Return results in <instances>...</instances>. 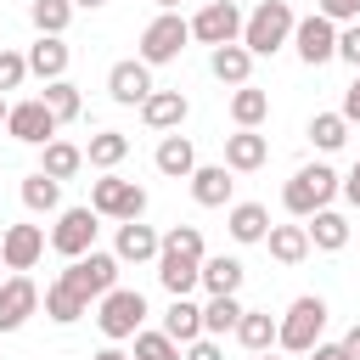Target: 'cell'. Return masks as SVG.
Listing matches in <instances>:
<instances>
[{
  "label": "cell",
  "mask_w": 360,
  "mask_h": 360,
  "mask_svg": "<svg viewBox=\"0 0 360 360\" xmlns=\"http://www.w3.org/2000/svg\"><path fill=\"white\" fill-rule=\"evenodd\" d=\"M129 158V135L124 129H101V135H90V146H84V163H96V169H118Z\"/></svg>",
  "instance_id": "32"
},
{
  "label": "cell",
  "mask_w": 360,
  "mask_h": 360,
  "mask_svg": "<svg viewBox=\"0 0 360 360\" xmlns=\"http://www.w3.org/2000/svg\"><path fill=\"white\" fill-rule=\"evenodd\" d=\"M231 118H236V129H259V124L270 118V96H264L259 84H236V96H231Z\"/></svg>",
  "instance_id": "29"
},
{
  "label": "cell",
  "mask_w": 360,
  "mask_h": 360,
  "mask_svg": "<svg viewBox=\"0 0 360 360\" xmlns=\"http://www.w3.org/2000/svg\"><path fill=\"white\" fill-rule=\"evenodd\" d=\"M73 6H84V11H96V6H107V0H73Z\"/></svg>",
  "instance_id": "49"
},
{
  "label": "cell",
  "mask_w": 360,
  "mask_h": 360,
  "mask_svg": "<svg viewBox=\"0 0 360 360\" xmlns=\"http://www.w3.org/2000/svg\"><path fill=\"white\" fill-rule=\"evenodd\" d=\"M6 129H11L22 146H45V141H56V118L45 112L39 96H34V101H17V107L6 112Z\"/></svg>",
  "instance_id": "13"
},
{
  "label": "cell",
  "mask_w": 360,
  "mask_h": 360,
  "mask_svg": "<svg viewBox=\"0 0 360 360\" xmlns=\"http://www.w3.org/2000/svg\"><path fill=\"white\" fill-rule=\"evenodd\" d=\"M90 208H96V219H141L146 214V191L135 186V180H118V174H101L96 186H90Z\"/></svg>",
  "instance_id": "6"
},
{
  "label": "cell",
  "mask_w": 360,
  "mask_h": 360,
  "mask_svg": "<svg viewBox=\"0 0 360 360\" xmlns=\"http://www.w3.org/2000/svg\"><path fill=\"white\" fill-rule=\"evenodd\" d=\"M96 208L84 202V208H62L56 214V225H51V248L62 253V259H84L90 248H96Z\"/></svg>",
  "instance_id": "8"
},
{
  "label": "cell",
  "mask_w": 360,
  "mask_h": 360,
  "mask_svg": "<svg viewBox=\"0 0 360 360\" xmlns=\"http://www.w3.org/2000/svg\"><path fill=\"white\" fill-rule=\"evenodd\" d=\"M321 326H326V298H321V292H304V298H292L287 315L276 321V349L309 354V349L321 343Z\"/></svg>",
  "instance_id": "2"
},
{
  "label": "cell",
  "mask_w": 360,
  "mask_h": 360,
  "mask_svg": "<svg viewBox=\"0 0 360 360\" xmlns=\"http://www.w3.org/2000/svg\"><path fill=\"white\" fill-rule=\"evenodd\" d=\"M163 248H169V253H186V259H197V264L208 259V248H202V231H197V225H174V231L163 236Z\"/></svg>",
  "instance_id": "39"
},
{
  "label": "cell",
  "mask_w": 360,
  "mask_h": 360,
  "mask_svg": "<svg viewBox=\"0 0 360 360\" xmlns=\"http://www.w3.org/2000/svg\"><path fill=\"white\" fill-rule=\"evenodd\" d=\"M292 22H298V17H292L287 0H259V6L242 17V39H236V45H242L248 56H276L281 45H292Z\"/></svg>",
  "instance_id": "1"
},
{
  "label": "cell",
  "mask_w": 360,
  "mask_h": 360,
  "mask_svg": "<svg viewBox=\"0 0 360 360\" xmlns=\"http://www.w3.org/2000/svg\"><path fill=\"white\" fill-rule=\"evenodd\" d=\"M332 197H338V174H332L326 163H304V169L281 186V202H287V214H298V219L321 214Z\"/></svg>",
  "instance_id": "3"
},
{
  "label": "cell",
  "mask_w": 360,
  "mask_h": 360,
  "mask_svg": "<svg viewBox=\"0 0 360 360\" xmlns=\"http://www.w3.org/2000/svg\"><path fill=\"white\" fill-rule=\"evenodd\" d=\"M197 270H202L197 259L158 248V281H163V292H169V298H191V287H197Z\"/></svg>",
  "instance_id": "21"
},
{
  "label": "cell",
  "mask_w": 360,
  "mask_h": 360,
  "mask_svg": "<svg viewBox=\"0 0 360 360\" xmlns=\"http://www.w3.org/2000/svg\"><path fill=\"white\" fill-rule=\"evenodd\" d=\"M101 309H96V326H101V338L107 343H124V338H135L141 332V321H146V298L135 292V287H112L107 298H96Z\"/></svg>",
  "instance_id": "5"
},
{
  "label": "cell",
  "mask_w": 360,
  "mask_h": 360,
  "mask_svg": "<svg viewBox=\"0 0 360 360\" xmlns=\"http://www.w3.org/2000/svg\"><path fill=\"white\" fill-rule=\"evenodd\" d=\"M186 360H225V354H219L214 338H197V343H186Z\"/></svg>",
  "instance_id": "43"
},
{
  "label": "cell",
  "mask_w": 360,
  "mask_h": 360,
  "mask_svg": "<svg viewBox=\"0 0 360 360\" xmlns=\"http://www.w3.org/2000/svg\"><path fill=\"white\" fill-rule=\"evenodd\" d=\"M309 141H315L321 152H338V146L349 141V124H343V112H315V118H309Z\"/></svg>",
  "instance_id": "37"
},
{
  "label": "cell",
  "mask_w": 360,
  "mask_h": 360,
  "mask_svg": "<svg viewBox=\"0 0 360 360\" xmlns=\"http://www.w3.org/2000/svg\"><path fill=\"white\" fill-rule=\"evenodd\" d=\"M39 101H45V112H51L56 124H73V118L84 112V96H79V84H68V79H51Z\"/></svg>",
  "instance_id": "31"
},
{
  "label": "cell",
  "mask_w": 360,
  "mask_h": 360,
  "mask_svg": "<svg viewBox=\"0 0 360 360\" xmlns=\"http://www.w3.org/2000/svg\"><path fill=\"white\" fill-rule=\"evenodd\" d=\"M338 56L360 73V22H349V28H338Z\"/></svg>",
  "instance_id": "42"
},
{
  "label": "cell",
  "mask_w": 360,
  "mask_h": 360,
  "mask_svg": "<svg viewBox=\"0 0 360 360\" xmlns=\"http://www.w3.org/2000/svg\"><path fill=\"white\" fill-rule=\"evenodd\" d=\"M292 51H298V62H304V68L332 62V56H338V22H326L321 11L298 17V22H292Z\"/></svg>",
  "instance_id": "10"
},
{
  "label": "cell",
  "mask_w": 360,
  "mask_h": 360,
  "mask_svg": "<svg viewBox=\"0 0 360 360\" xmlns=\"http://www.w3.org/2000/svg\"><path fill=\"white\" fill-rule=\"evenodd\" d=\"M236 343L253 349V354H264V349L276 343V315H270V309H242V321H236Z\"/></svg>",
  "instance_id": "30"
},
{
  "label": "cell",
  "mask_w": 360,
  "mask_h": 360,
  "mask_svg": "<svg viewBox=\"0 0 360 360\" xmlns=\"http://www.w3.org/2000/svg\"><path fill=\"white\" fill-rule=\"evenodd\" d=\"M225 225H231V242H264V231H270V208H264V202H231Z\"/></svg>",
  "instance_id": "24"
},
{
  "label": "cell",
  "mask_w": 360,
  "mask_h": 360,
  "mask_svg": "<svg viewBox=\"0 0 360 360\" xmlns=\"http://www.w3.org/2000/svg\"><path fill=\"white\" fill-rule=\"evenodd\" d=\"M304 236H309V248H321V253H338V248L349 242V219H343L338 208H321V214H309Z\"/></svg>",
  "instance_id": "25"
},
{
  "label": "cell",
  "mask_w": 360,
  "mask_h": 360,
  "mask_svg": "<svg viewBox=\"0 0 360 360\" xmlns=\"http://www.w3.org/2000/svg\"><path fill=\"white\" fill-rule=\"evenodd\" d=\"M6 112H11V107H6V96H0V124H6Z\"/></svg>",
  "instance_id": "50"
},
{
  "label": "cell",
  "mask_w": 360,
  "mask_h": 360,
  "mask_svg": "<svg viewBox=\"0 0 360 360\" xmlns=\"http://www.w3.org/2000/svg\"><path fill=\"white\" fill-rule=\"evenodd\" d=\"M56 281H62L68 292H79L84 304H90V298H107V292L118 287V259L101 253V248H90L84 259H68V270H62Z\"/></svg>",
  "instance_id": "4"
},
{
  "label": "cell",
  "mask_w": 360,
  "mask_h": 360,
  "mask_svg": "<svg viewBox=\"0 0 360 360\" xmlns=\"http://www.w3.org/2000/svg\"><path fill=\"white\" fill-rule=\"evenodd\" d=\"M163 338H174V343H197V338H202V309H197L191 298H174V304L163 309Z\"/></svg>",
  "instance_id": "27"
},
{
  "label": "cell",
  "mask_w": 360,
  "mask_h": 360,
  "mask_svg": "<svg viewBox=\"0 0 360 360\" xmlns=\"http://www.w3.org/2000/svg\"><path fill=\"white\" fill-rule=\"evenodd\" d=\"M22 79H28V56H22V51H0V96L17 90Z\"/></svg>",
  "instance_id": "40"
},
{
  "label": "cell",
  "mask_w": 360,
  "mask_h": 360,
  "mask_svg": "<svg viewBox=\"0 0 360 360\" xmlns=\"http://www.w3.org/2000/svg\"><path fill=\"white\" fill-rule=\"evenodd\" d=\"M208 68H214V79H219V84H248L253 56H248L242 45H214V51H208Z\"/></svg>",
  "instance_id": "28"
},
{
  "label": "cell",
  "mask_w": 360,
  "mask_h": 360,
  "mask_svg": "<svg viewBox=\"0 0 360 360\" xmlns=\"http://www.w3.org/2000/svg\"><path fill=\"white\" fill-rule=\"evenodd\" d=\"M186 39H191V22H186L180 11H163V17H152L146 34H141V62H146V68H163V62H174V56L186 51Z\"/></svg>",
  "instance_id": "7"
},
{
  "label": "cell",
  "mask_w": 360,
  "mask_h": 360,
  "mask_svg": "<svg viewBox=\"0 0 360 360\" xmlns=\"http://www.w3.org/2000/svg\"><path fill=\"white\" fill-rule=\"evenodd\" d=\"M129 360H180V343L163 332H135V354Z\"/></svg>",
  "instance_id": "38"
},
{
  "label": "cell",
  "mask_w": 360,
  "mask_h": 360,
  "mask_svg": "<svg viewBox=\"0 0 360 360\" xmlns=\"http://www.w3.org/2000/svg\"><path fill=\"white\" fill-rule=\"evenodd\" d=\"M90 360H129L124 349H101V354H90Z\"/></svg>",
  "instance_id": "48"
},
{
  "label": "cell",
  "mask_w": 360,
  "mask_h": 360,
  "mask_svg": "<svg viewBox=\"0 0 360 360\" xmlns=\"http://www.w3.org/2000/svg\"><path fill=\"white\" fill-rule=\"evenodd\" d=\"M68 62H73V51L56 39V34H39V45H28V73L34 79H68Z\"/></svg>",
  "instance_id": "18"
},
{
  "label": "cell",
  "mask_w": 360,
  "mask_h": 360,
  "mask_svg": "<svg viewBox=\"0 0 360 360\" xmlns=\"http://www.w3.org/2000/svg\"><path fill=\"white\" fill-rule=\"evenodd\" d=\"M158 6H163V11H174V6H180V0H158Z\"/></svg>",
  "instance_id": "52"
},
{
  "label": "cell",
  "mask_w": 360,
  "mask_h": 360,
  "mask_svg": "<svg viewBox=\"0 0 360 360\" xmlns=\"http://www.w3.org/2000/svg\"><path fill=\"white\" fill-rule=\"evenodd\" d=\"M39 253H45V225H6L0 231V264L6 270H34L39 264Z\"/></svg>",
  "instance_id": "11"
},
{
  "label": "cell",
  "mask_w": 360,
  "mask_h": 360,
  "mask_svg": "<svg viewBox=\"0 0 360 360\" xmlns=\"http://www.w3.org/2000/svg\"><path fill=\"white\" fill-rule=\"evenodd\" d=\"M45 315H51L56 326H73L79 315H90V304H84L79 292H68L62 281H51V287H45Z\"/></svg>",
  "instance_id": "34"
},
{
  "label": "cell",
  "mask_w": 360,
  "mask_h": 360,
  "mask_svg": "<svg viewBox=\"0 0 360 360\" xmlns=\"http://www.w3.org/2000/svg\"><path fill=\"white\" fill-rule=\"evenodd\" d=\"M22 208H28V214H56V208H62V180H51V174L34 169V174L22 180Z\"/></svg>",
  "instance_id": "33"
},
{
  "label": "cell",
  "mask_w": 360,
  "mask_h": 360,
  "mask_svg": "<svg viewBox=\"0 0 360 360\" xmlns=\"http://www.w3.org/2000/svg\"><path fill=\"white\" fill-rule=\"evenodd\" d=\"M264 158H270V141H264L259 129L225 135V169H231V174H253V169H264Z\"/></svg>",
  "instance_id": "16"
},
{
  "label": "cell",
  "mask_w": 360,
  "mask_h": 360,
  "mask_svg": "<svg viewBox=\"0 0 360 360\" xmlns=\"http://www.w3.org/2000/svg\"><path fill=\"white\" fill-rule=\"evenodd\" d=\"M28 17H34V28L39 34H68V22H73V0H28Z\"/></svg>",
  "instance_id": "35"
},
{
  "label": "cell",
  "mask_w": 360,
  "mask_h": 360,
  "mask_svg": "<svg viewBox=\"0 0 360 360\" xmlns=\"http://www.w3.org/2000/svg\"><path fill=\"white\" fill-rule=\"evenodd\" d=\"M309 360H349V354H343V343H315Z\"/></svg>",
  "instance_id": "46"
},
{
  "label": "cell",
  "mask_w": 360,
  "mask_h": 360,
  "mask_svg": "<svg viewBox=\"0 0 360 360\" xmlns=\"http://www.w3.org/2000/svg\"><path fill=\"white\" fill-rule=\"evenodd\" d=\"M253 360H281V354H270V349H264V354H253Z\"/></svg>",
  "instance_id": "51"
},
{
  "label": "cell",
  "mask_w": 360,
  "mask_h": 360,
  "mask_svg": "<svg viewBox=\"0 0 360 360\" xmlns=\"http://www.w3.org/2000/svg\"><path fill=\"white\" fill-rule=\"evenodd\" d=\"M152 90H158V84H152V68H146L141 56H129V62H112V73H107V96H112L118 107H141Z\"/></svg>",
  "instance_id": "12"
},
{
  "label": "cell",
  "mask_w": 360,
  "mask_h": 360,
  "mask_svg": "<svg viewBox=\"0 0 360 360\" xmlns=\"http://www.w3.org/2000/svg\"><path fill=\"white\" fill-rule=\"evenodd\" d=\"M158 248H163V236H158L152 225L124 219V225H118V242H112V259H118V264H146V259H158Z\"/></svg>",
  "instance_id": "15"
},
{
  "label": "cell",
  "mask_w": 360,
  "mask_h": 360,
  "mask_svg": "<svg viewBox=\"0 0 360 360\" xmlns=\"http://www.w3.org/2000/svg\"><path fill=\"white\" fill-rule=\"evenodd\" d=\"M343 124H360V73H354V84L343 90Z\"/></svg>",
  "instance_id": "44"
},
{
  "label": "cell",
  "mask_w": 360,
  "mask_h": 360,
  "mask_svg": "<svg viewBox=\"0 0 360 360\" xmlns=\"http://www.w3.org/2000/svg\"><path fill=\"white\" fill-rule=\"evenodd\" d=\"M236 321H242V304H236V298H208V304H202V338L236 332Z\"/></svg>",
  "instance_id": "36"
},
{
  "label": "cell",
  "mask_w": 360,
  "mask_h": 360,
  "mask_svg": "<svg viewBox=\"0 0 360 360\" xmlns=\"http://www.w3.org/2000/svg\"><path fill=\"white\" fill-rule=\"evenodd\" d=\"M264 248H270L276 264H304L309 236H304V225H270V231H264Z\"/></svg>",
  "instance_id": "26"
},
{
  "label": "cell",
  "mask_w": 360,
  "mask_h": 360,
  "mask_svg": "<svg viewBox=\"0 0 360 360\" xmlns=\"http://www.w3.org/2000/svg\"><path fill=\"white\" fill-rule=\"evenodd\" d=\"M242 276H248L242 259H231V253H208L202 270H197V287H208V298H236Z\"/></svg>",
  "instance_id": "17"
},
{
  "label": "cell",
  "mask_w": 360,
  "mask_h": 360,
  "mask_svg": "<svg viewBox=\"0 0 360 360\" xmlns=\"http://www.w3.org/2000/svg\"><path fill=\"white\" fill-rule=\"evenodd\" d=\"M338 191L349 197V208H360V158H354V169H349V180H338Z\"/></svg>",
  "instance_id": "45"
},
{
  "label": "cell",
  "mask_w": 360,
  "mask_h": 360,
  "mask_svg": "<svg viewBox=\"0 0 360 360\" xmlns=\"http://www.w3.org/2000/svg\"><path fill=\"white\" fill-rule=\"evenodd\" d=\"M186 112H191V101H186L180 90H152V96L141 101L146 129H180V124H186Z\"/></svg>",
  "instance_id": "19"
},
{
  "label": "cell",
  "mask_w": 360,
  "mask_h": 360,
  "mask_svg": "<svg viewBox=\"0 0 360 360\" xmlns=\"http://www.w3.org/2000/svg\"><path fill=\"white\" fill-rule=\"evenodd\" d=\"M343 354H349V360H360V321L343 332Z\"/></svg>",
  "instance_id": "47"
},
{
  "label": "cell",
  "mask_w": 360,
  "mask_h": 360,
  "mask_svg": "<svg viewBox=\"0 0 360 360\" xmlns=\"http://www.w3.org/2000/svg\"><path fill=\"white\" fill-rule=\"evenodd\" d=\"M191 39H202L208 51H214V45H236V39H242V6H236V0H208V6L191 17Z\"/></svg>",
  "instance_id": "9"
},
{
  "label": "cell",
  "mask_w": 360,
  "mask_h": 360,
  "mask_svg": "<svg viewBox=\"0 0 360 360\" xmlns=\"http://www.w3.org/2000/svg\"><path fill=\"white\" fill-rule=\"evenodd\" d=\"M152 163H158V174H169V180H191V169H197V146H191L186 135H163Z\"/></svg>",
  "instance_id": "22"
},
{
  "label": "cell",
  "mask_w": 360,
  "mask_h": 360,
  "mask_svg": "<svg viewBox=\"0 0 360 360\" xmlns=\"http://www.w3.org/2000/svg\"><path fill=\"white\" fill-rule=\"evenodd\" d=\"M79 169H84V146H73V141H45V146H39V174L73 180Z\"/></svg>",
  "instance_id": "23"
},
{
  "label": "cell",
  "mask_w": 360,
  "mask_h": 360,
  "mask_svg": "<svg viewBox=\"0 0 360 360\" xmlns=\"http://www.w3.org/2000/svg\"><path fill=\"white\" fill-rule=\"evenodd\" d=\"M231 186H236V180H231L225 163H197V169H191V197H197L202 208H225V202H231Z\"/></svg>",
  "instance_id": "20"
},
{
  "label": "cell",
  "mask_w": 360,
  "mask_h": 360,
  "mask_svg": "<svg viewBox=\"0 0 360 360\" xmlns=\"http://www.w3.org/2000/svg\"><path fill=\"white\" fill-rule=\"evenodd\" d=\"M39 309V287L28 281V276H11V281H0V332H17L28 315Z\"/></svg>",
  "instance_id": "14"
},
{
  "label": "cell",
  "mask_w": 360,
  "mask_h": 360,
  "mask_svg": "<svg viewBox=\"0 0 360 360\" xmlns=\"http://www.w3.org/2000/svg\"><path fill=\"white\" fill-rule=\"evenodd\" d=\"M315 11H321L326 22H343V28H349V22H360V0H321Z\"/></svg>",
  "instance_id": "41"
}]
</instances>
